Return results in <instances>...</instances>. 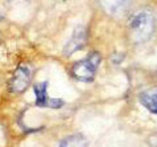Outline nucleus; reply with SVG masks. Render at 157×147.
Masks as SVG:
<instances>
[{
    "instance_id": "1",
    "label": "nucleus",
    "mask_w": 157,
    "mask_h": 147,
    "mask_svg": "<svg viewBox=\"0 0 157 147\" xmlns=\"http://www.w3.org/2000/svg\"><path fill=\"white\" fill-rule=\"evenodd\" d=\"M155 16L151 11H139L131 17L128 23L129 40L135 44H141L149 40L155 32Z\"/></svg>"
},
{
    "instance_id": "2",
    "label": "nucleus",
    "mask_w": 157,
    "mask_h": 147,
    "mask_svg": "<svg viewBox=\"0 0 157 147\" xmlns=\"http://www.w3.org/2000/svg\"><path fill=\"white\" fill-rule=\"evenodd\" d=\"M99 64H100V54L98 52H93L86 58L74 64L71 68V73L78 81H83V82L93 81L95 72L99 68Z\"/></svg>"
},
{
    "instance_id": "3",
    "label": "nucleus",
    "mask_w": 157,
    "mask_h": 147,
    "mask_svg": "<svg viewBox=\"0 0 157 147\" xmlns=\"http://www.w3.org/2000/svg\"><path fill=\"white\" fill-rule=\"evenodd\" d=\"M32 80V73L28 66H19L13 72L12 78L10 80V90L12 93H23L29 86Z\"/></svg>"
},
{
    "instance_id": "4",
    "label": "nucleus",
    "mask_w": 157,
    "mask_h": 147,
    "mask_svg": "<svg viewBox=\"0 0 157 147\" xmlns=\"http://www.w3.org/2000/svg\"><path fill=\"white\" fill-rule=\"evenodd\" d=\"M86 42V31L83 27H78L74 31L73 36L70 37V40L67 41V44L65 45L63 54L65 56H71L74 52L79 50Z\"/></svg>"
},
{
    "instance_id": "5",
    "label": "nucleus",
    "mask_w": 157,
    "mask_h": 147,
    "mask_svg": "<svg viewBox=\"0 0 157 147\" xmlns=\"http://www.w3.org/2000/svg\"><path fill=\"white\" fill-rule=\"evenodd\" d=\"M139 99L147 110H149L153 114H157V88H152L143 92L139 96Z\"/></svg>"
},
{
    "instance_id": "6",
    "label": "nucleus",
    "mask_w": 157,
    "mask_h": 147,
    "mask_svg": "<svg viewBox=\"0 0 157 147\" xmlns=\"http://www.w3.org/2000/svg\"><path fill=\"white\" fill-rule=\"evenodd\" d=\"M128 3L129 0H100L102 7L111 15H116L123 12L127 8Z\"/></svg>"
},
{
    "instance_id": "7",
    "label": "nucleus",
    "mask_w": 157,
    "mask_h": 147,
    "mask_svg": "<svg viewBox=\"0 0 157 147\" xmlns=\"http://www.w3.org/2000/svg\"><path fill=\"white\" fill-rule=\"evenodd\" d=\"M33 90L36 94V105L40 107L48 106V101H49V98H48V82H38L33 86Z\"/></svg>"
},
{
    "instance_id": "8",
    "label": "nucleus",
    "mask_w": 157,
    "mask_h": 147,
    "mask_svg": "<svg viewBox=\"0 0 157 147\" xmlns=\"http://www.w3.org/2000/svg\"><path fill=\"white\" fill-rule=\"evenodd\" d=\"M87 146H89V143H87L86 138L82 135H78V134L66 137L59 143V147H87Z\"/></svg>"
},
{
    "instance_id": "9",
    "label": "nucleus",
    "mask_w": 157,
    "mask_h": 147,
    "mask_svg": "<svg viewBox=\"0 0 157 147\" xmlns=\"http://www.w3.org/2000/svg\"><path fill=\"white\" fill-rule=\"evenodd\" d=\"M63 105V102L61 99H56V98H50L48 101V106L49 107H53V109H57V107H61Z\"/></svg>"
},
{
    "instance_id": "10",
    "label": "nucleus",
    "mask_w": 157,
    "mask_h": 147,
    "mask_svg": "<svg viewBox=\"0 0 157 147\" xmlns=\"http://www.w3.org/2000/svg\"><path fill=\"white\" fill-rule=\"evenodd\" d=\"M111 60H112V62L114 64H120L121 61H123V54H120V53H114L112 54V57H111Z\"/></svg>"
},
{
    "instance_id": "11",
    "label": "nucleus",
    "mask_w": 157,
    "mask_h": 147,
    "mask_svg": "<svg viewBox=\"0 0 157 147\" xmlns=\"http://www.w3.org/2000/svg\"><path fill=\"white\" fill-rule=\"evenodd\" d=\"M149 145L152 147H157V134H155V135H152L149 138Z\"/></svg>"
},
{
    "instance_id": "12",
    "label": "nucleus",
    "mask_w": 157,
    "mask_h": 147,
    "mask_svg": "<svg viewBox=\"0 0 157 147\" xmlns=\"http://www.w3.org/2000/svg\"><path fill=\"white\" fill-rule=\"evenodd\" d=\"M0 19H2V15H0Z\"/></svg>"
}]
</instances>
